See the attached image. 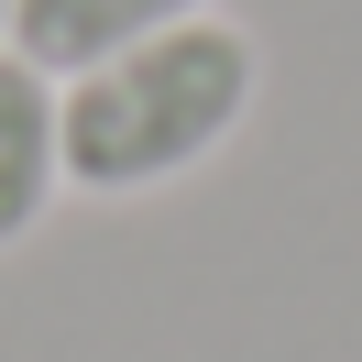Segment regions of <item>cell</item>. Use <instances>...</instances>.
I'll list each match as a JSON object with an SVG mask.
<instances>
[{
	"label": "cell",
	"mask_w": 362,
	"mask_h": 362,
	"mask_svg": "<svg viewBox=\"0 0 362 362\" xmlns=\"http://www.w3.org/2000/svg\"><path fill=\"white\" fill-rule=\"evenodd\" d=\"M187 11H209V0H11V33H0V45L66 88V77L110 66L121 45H143V33L187 23Z\"/></svg>",
	"instance_id": "2"
},
{
	"label": "cell",
	"mask_w": 362,
	"mask_h": 362,
	"mask_svg": "<svg viewBox=\"0 0 362 362\" xmlns=\"http://www.w3.org/2000/svg\"><path fill=\"white\" fill-rule=\"evenodd\" d=\"M0 33H11V0H0Z\"/></svg>",
	"instance_id": "4"
},
{
	"label": "cell",
	"mask_w": 362,
	"mask_h": 362,
	"mask_svg": "<svg viewBox=\"0 0 362 362\" xmlns=\"http://www.w3.org/2000/svg\"><path fill=\"white\" fill-rule=\"evenodd\" d=\"M55 187H66V154H55V77L0 45V252L55 209Z\"/></svg>",
	"instance_id": "3"
},
{
	"label": "cell",
	"mask_w": 362,
	"mask_h": 362,
	"mask_svg": "<svg viewBox=\"0 0 362 362\" xmlns=\"http://www.w3.org/2000/svg\"><path fill=\"white\" fill-rule=\"evenodd\" d=\"M252 88H264V55H252V33L220 23V11H187V23L121 45L110 66H88V77L55 88L66 187H88V198L176 187L187 165H209L230 132H242Z\"/></svg>",
	"instance_id": "1"
}]
</instances>
